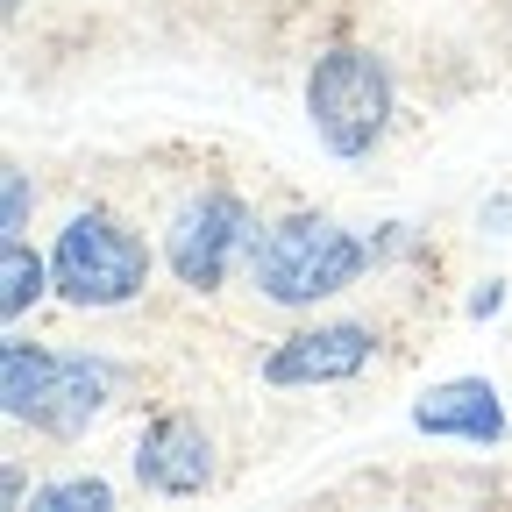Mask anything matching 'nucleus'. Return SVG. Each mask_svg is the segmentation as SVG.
Returning a JSON list of instances; mask_svg holds the SVG:
<instances>
[{
    "label": "nucleus",
    "mask_w": 512,
    "mask_h": 512,
    "mask_svg": "<svg viewBox=\"0 0 512 512\" xmlns=\"http://www.w3.org/2000/svg\"><path fill=\"white\" fill-rule=\"evenodd\" d=\"M370 264H377V249L363 235H349L335 214H285V221H271L256 235L249 285H256V299H271L285 313H306L320 299L349 292Z\"/></svg>",
    "instance_id": "nucleus-1"
},
{
    "label": "nucleus",
    "mask_w": 512,
    "mask_h": 512,
    "mask_svg": "<svg viewBox=\"0 0 512 512\" xmlns=\"http://www.w3.org/2000/svg\"><path fill=\"white\" fill-rule=\"evenodd\" d=\"M306 121L335 157H370L392 136V64L363 43H328L306 72Z\"/></svg>",
    "instance_id": "nucleus-2"
},
{
    "label": "nucleus",
    "mask_w": 512,
    "mask_h": 512,
    "mask_svg": "<svg viewBox=\"0 0 512 512\" xmlns=\"http://www.w3.org/2000/svg\"><path fill=\"white\" fill-rule=\"evenodd\" d=\"M50 278H57V299H72L86 313L128 306L150 285V242L107 207H79L50 242Z\"/></svg>",
    "instance_id": "nucleus-3"
},
{
    "label": "nucleus",
    "mask_w": 512,
    "mask_h": 512,
    "mask_svg": "<svg viewBox=\"0 0 512 512\" xmlns=\"http://www.w3.org/2000/svg\"><path fill=\"white\" fill-rule=\"evenodd\" d=\"M256 207L242 200L235 185H207V192H192V200L171 214L164 228V264L185 292H221L228 271H235V256H256Z\"/></svg>",
    "instance_id": "nucleus-4"
},
{
    "label": "nucleus",
    "mask_w": 512,
    "mask_h": 512,
    "mask_svg": "<svg viewBox=\"0 0 512 512\" xmlns=\"http://www.w3.org/2000/svg\"><path fill=\"white\" fill-rule=\"evenodd\" d=\"M370 356H377V328H363V320H320V328H292L264 356V384H278V392L349 384V377L370 370Z\"/></svg>",
    "instance_id": "nucleus-5"
},
{
    "label": "nucleus",
    "mask_w": 512,
    "mask_h": 512,
    "mask_svg": "<svg viewBox=\"0 0 512 512\" xmlns=\"http://www.w3.org/2000/svg\"><path fill=\"white\" fill-rule=\"evenodd\" d=\"M214 434L185 413H157L136 441V484L157 498H200L214 484Z\"/></svg>",
    "instance_id": "nucleus-6"
},
{
    "label": "nucleus",
    "mask_w": 512,
    "mask_h": 512,
    "mask_svg": "<svg viewBox=\"0 0 512 512\" xmlns=\"http://www.w3.org/2000/svg\"><path fill=\"white\" fill-rule=\"evenodd\" d=\"M413 427H420V434H448V441L491 448V441L505 434V406H498V392H491L484 377H448V384H434V392L413 406Z\"/></svg>",
    "instance_id": "nucleus-7"
},
{
    "label": "nucleus",
    "mask_w": 512,
    "mask_h": 512,
    "mask_svg": "<svg viewBox=\"0 0 512 512\" xmlns=\"http://www.w3.org/2000/svg\"><path fill=\"white\" fill-rule=\"evenodd\" d=\"M107 406H114V363H107V356H57V384H50L43 434L72 441V434H86Z\"/></svg>",
    "instance_id": "nucleus-8"
},
{
    "label": "nucleus",
    "mask_w": 512,
    "mask_h": 512,
    "mask_svg": "<svg viewBox=\"0 0 512 512\" xmlns=\"http://www.w3.org/2000/svg\"><path fill=\"white\" fill-rule=\"evenodd\" d=\"M50 384H57V356H50V349L22 342V335L0 342V399H8V420H15V427H43Z\"/></svg>",
    "instance_id": "nucleus-9"
},
{
    "label": "nucleus",
    "mask_w": 512,
    "mask_h": 512,
    "mask_svg": "<svg viewBox=\"0 0 512 512\" xmlns=\"http://www.w3.org/2000/svg\"><path fill=\"white\" fill-rule=\"evenodd\" d=\"M0 278H8V292H0V306H8V320H22L57 278H50V264L22 242V235H8V249H0Z\"/></svg>",
    "instance_id": "nucleus-10"
},
{
    "label": "nucleus",
    "mask_w": 512,
    "mask_h": 512,
    "mask_svg": "<svg viewBox=\"0 0 512 512\" xmlns=\"http://www.w3.org/2000/svg\"><path fill=\"white\" fill-rule=\"evenodd\" d=\"M107 505H114V491L100 477H64V484H43L29 498V512H107Z\"/></svg>",
    "instance_id": "nucleus-11"
},
{
    "label": "nucleus",
    "mask_w": 512,
    "mask_h": 512,
    "mask_svg": "<svg viewBox=\"0 0 512 512\" xmlns=\"http://www.w3.org/2000/svg\"><path fill=\"white\" fill-rule=\"evenodd\" d=\"M22 228H29V171L8 164V235H22Z\"/></svg>",
    "instance_id": "nucleus-12"
}]
</instances>
